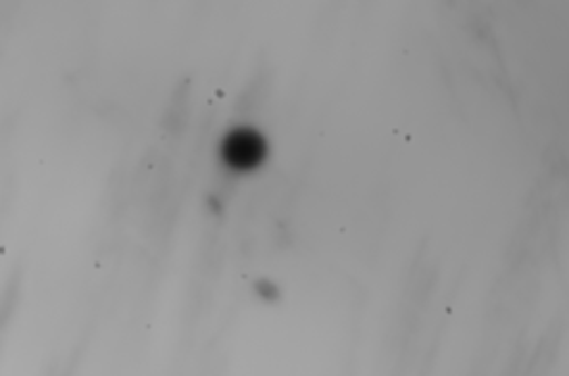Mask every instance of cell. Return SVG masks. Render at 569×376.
<instances>
[{"mask_svg":"<svg viewBox=\"0 0 569 376\" xmlns=\"http://www.w3.org/2000/svg\"><path fill=\"white\" fill-rule=\"evenodd\" d=\"M264 156L267 144L256 129H233L222 144V158L237 172H250L264 160Z\"/></svg>","mask_w":569,"mask_h":376,"instance_id":"obj_1","label":"cell"}]
</instances>
